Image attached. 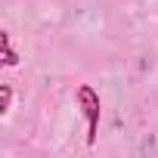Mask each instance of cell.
<instances>
[{"label":"cell","mask_w":158,"mask_h":158,"mask_svg":"<svg viewBox=\"0 0 158 158\" xmlns=\"http://www.w3.org/2000/svg\"><path fill=\"white\" fill-rule=\"evenodd\" d=\"M77 106H81V112H84V118H87V146H96V136H99V115H102L99 93H96L90 84H81V87H77Z\"/></svg>","instance_id":"obj_1"},{"label":"cell","mask_w":158,"mask_h":158,"mask_svg":"<svg viewBox=\"0 0 158 158\" xmlns=\"http://www.w3.org/2000/svg\"><path fill=\"white\" fill-rule=\"evenodd\" d=\"M0 50H3V65H6V68H16V65H19V53L13 50V44H10V34H6V31L0 34Z\"/></svg>","instance_id":"obj_2"},{"label":"cell","mask_w":158,"mask_h":158,"mask_svg":"<svg viewBox=\"0 0 158 158\" xmlns=\"http://www.w3.org/2000/svg\"><path fill=\"white\" fill-rule=\"evenodd\" d=\"M13 106V87L10 84H0V115H6Z\"/></svg>","instance_id":"obj_3"}]
</instances>
